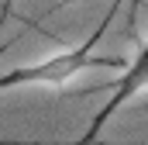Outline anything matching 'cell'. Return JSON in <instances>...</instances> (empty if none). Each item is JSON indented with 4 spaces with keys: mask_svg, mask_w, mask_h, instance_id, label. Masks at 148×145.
Instances as JSON below:
<instances>
[{
    "mask_svg": "<svg viewBox=\"0 0 148 145\" xmlns=\"http://www.w3.org/2000/svg\"><path fill=\"white\" fill-rule=\"evenodd\" d=\"M117 7H121V0H114L107 17L93 28V35L83 45L62 48V52H55V55H48L41 62H31V66H14L10 72H0V90H14V86H52V90H62L83 69H93V66H124V59H117V55H97V45L107 35Z\"/></svg>",
    "mask_w": 148,
    "mask_h": 145,
    "instance_id": "cell-1",
    "label": "cell"
},
{
    "mask_svg": "<svg viewBox=\"0 0 148 145\" xmlns=\"http://www.w3.org/2000/svg\"><path fill=\"white\" fill-rule=\"evenodd\" d=\"M141 90H148V41L141 45V52L124 66V72L114 79L110 86V100L103 104V107L93 114V121H90V128L76 138L73 145H97V138H100V131H103V124L110 121V114H117V110L124 107L127 100H134Z\"/></svg>",
    "mask_w": 148,
    "mask_h": 145,
    "instance_id": "cell-2",
    "label": "cell"
},
{
    "mask_svg": "<svg viewBox=\"0 0 148 145\" xmlns=\"http://www.w3.org/2000/svg\"><path fill=\"white\" fill-rule=\"evenodd\" d=\"M10 7H14V0H3V3H0V28L7 24V14H10Z\"/></svg>",
    "mask_w": 148,
    "mask_h": 145,
    "instance_id": "cell-3",
    "label": "cell"
},
{
    "mask_svg": "<svg viewBox=\"0 0 148 145\" xmlns=\"http://www.w3.org/2000/svg\"><path fill=\"white\" fill-rule=\"evenodd\" d=\"M145 145H148V142H145Z\"/></svg>",
    "mask_w": 148,
    "mask_h": 145,
    "instance_id": "cell-4",
    "label": "cell"
}]
</instances>
